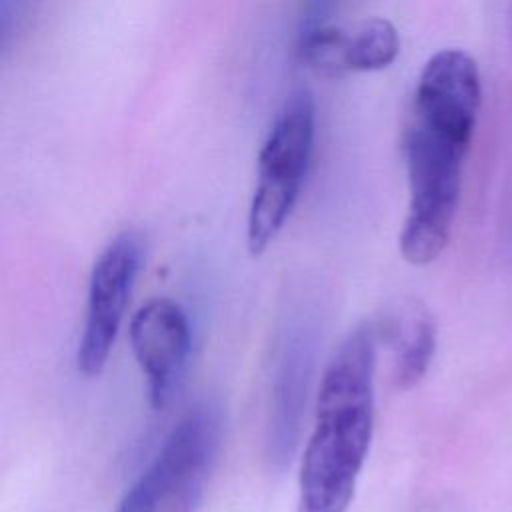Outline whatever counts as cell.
Wrapping results in <instances>:
<instances>
[{
    "label": "cell",
    "instance_id": "cell-5",
    "mask_svg": "<svg viewBox=\"0 0 512 512\" xmlns=\"http://www.w3.org/2000/svg\"><path fill=\"white\" fill-rule=\"evenodd\" d=\"M142 258L140 234L124 230L104 246L92 266L84 326L76 348V366L88 378L98 376L110 358Z\"/></svg>",
    "mask_w": 512,
    "mask_h": 512
},
{
    "label": "cell",
    "instance_id": "cell-4",
    "mask_svg": "<svg viewBox=\"0 0 512 512\" xmlns=\"http://www.w3.org/2000/svg\"><path fill=\"white\" fill-rule=\"evenodd\" d=\"M220 414L200 404L170 430L114 512H198L220 448Z\"/></svg>",
    "mask_w": 512,
    "mask_h": 512
},
{
    "label": "cell",
    "instance_id": "cell-2",
    "mask_svg": "<svg viewBox=\"0 0 512 512\" xmlns=\"http://www.w3.org/2000/svg\"><path fill=\"white\" fill-rule=\"evenodd\" d=\"M468 146V142L416 118L406 128L410 202L400 232V254L414 266L436 260L450 240Z\"/></svg>",
    "mask_w": 512,
    "mask_h": 512
},
{
    "label": "cell",
    "instance_id": "cell-7",
    "mask_svg": "<svg viewBox=\"0 0 512 512\" xmlns=\"http://www.w3.org/2000/svg\"><path fill=\"white\" fill-rule=\"evenodd\" d=\"M128 338L146 376L150 406L166 408L184 378L190 356L192 336L186 312L172 298H150L134 312Z\"/></svg>",
    "mask_w": 512,
    "mask_h": 512
},
{
    "label": "cell",
    "instance_id": "cell-3",
    "mask_svg": "<svg viewBox=\"0 0 512 512\" xmlns=\"http://www.w3.org/2000/svg\"><path fill=\"white\" fill-rule=\"evenodd\" d=\"M314 136V98L306 90H296L280 108L258 154L246 218V246L252 256H260L290 218L310 168Z\"/></svg>",
    "mask_w": 512,
    "mask_h": 512
},
{
    "label": "cell",
    "instance_id": "cell-8",
    "mask_svg": "<svg viewBox=\"0 0 512 512\" xmlns=\"http://www.w3.org/2000/svg\"><path fill=\"white\" fill-rule=\"evenodd\" d=\"M480 108V74L462 50L436 52L422 68L412 118L470 142Z\"/></svg>",
    "mask_w": 512,
    "mask_h": 512
},
{
    "label": "cell",
    "instance_id": "cell-6",
    "mask_svg": "<svg viewBox=\"0 0 512 512\" xmlns=\"http://www.w3.org/2000/svg\"><path fill=\"white\" fill-rule=\"evenodd\" d=\"M298 52L312 70L324 76L374 72L396 60L400 36L396 26L382 16L354 22H330L312 16L300 30Z\"/></svg>",
    "mask_w": 512,
    "mask_h": 512
},
{
    "label": "cell",
    "instance_id": "cell-9",
    "mask_svg": "<svg viewBox=\"0 0 512 512\" xmlns=\"http://www.w3.org/2000/svg\"><path fill=\"white\" fill-rule=\"evenodd\" d=\"M310 354V344L306 336L302 338V334L292 336L282 352L278 376L274 382L266 440L268 460L276 470H282L286 464H290L298 446L302 410L306 404Z\"/></svg>",
    "mask_w": 512,
    "mask_h": 512
},
{
    "label": "cell",
    "instance_id": "cell-10",
    "mask_svg": "<svg viewBox=\"0 0 512 512\" xmlns=\"http://www.w3.org/2000/svg\"><path fill=\"white\" fill-rule=\"evenodd\" d=\"M386 334L394 352V384L402 390L414 388L434 356V318L420 302H404L386 322Z\"/></svg>",
    "mask_w": 512,
    "mask_h": 512
},
{
    "label": "cell",
    "instance_id": "cell-1",
    "mask_svg": "<svg viewBox=\"0 0 512 512\" xmlns=\"http://www.w3.org/2000/svg\"><path fill=\"white\" fill-rule=\"evenodd\" d=\"M376 328H354L326 364L298 474L296 512H348L374 432Z\"/></svg>",
    "mask_w": 512,
    "mask_h": 512
}]
</instances>
